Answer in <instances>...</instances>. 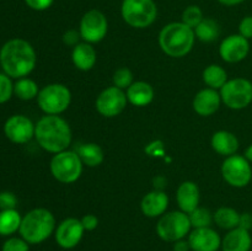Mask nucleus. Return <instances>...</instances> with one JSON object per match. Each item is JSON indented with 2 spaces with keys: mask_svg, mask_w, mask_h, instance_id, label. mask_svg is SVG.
I'll return each instance as SVG.
<instances>
[{
  "mask_svg": "<svg viewBox=\"0 0 252 251\" xmlns=\"http://www.w3.org/2000/svg\"><path fill=\"white\" fill-rule=\"evenodd\" d=\"M36 62V51L26 39H9L0 48V66L10 78H26L34 69Z\"/></svg>",
  "mask_w": 252,
  "mask_h": 251,
  "instance_id": "obj_1",
  "label": "nucleus"
},
{
  "mask_svg": "<svg viewBox=\"0 0 252 251\" xmlns=\"http://www.w3.org/2000/svg\"><path fill=\"white\" fill-rule=\"evenodd\" d=\"M34 138L42 149L58 154L68 149L71 143V129L64 118L47 115L36 123Z\"/></svg>",
  "mask_w": 252,
  "mask_h": 251,
  "instance_id": "obj_2",
  "label": "nucleus"
},
{
  "mask_svg": "<svg viewBox=\"0 0 252 251\" xmlns=\"http://www.w3.org/2000/svg\"><path fill=\"white\" fill-rule=\"evenodd\" d=\"M194 30L184 22H171L162 27L159 44L162 52L172 58H181L191 52L194 44Z\"/></svg>",
  "mask_w": 252,
  "mask_h": 251,
  "instance_id": "obj_3",
  "label": "nucleus"
},
{
  "mask_svg": "<svg viewBox=\"0 0 252 251\" xmlns=\"http://www.w3.org/2000/svg\"><path fill=\"white\" fill-rule=\"evenodd\" d=\"M56 231V218L46 208H34L22 217L20 235L29 244H41Z\"/></svg>",
  "mask_w": 252,
  "mask_h": 251,
  "instance_id": "obj_4",
  "label": "nucleus"
},
{
  "mask_svg": "<svg viewBox=\"0 0 252 251\" xmlns=\"http://www.w3.org/2000/svg\"><path fill=\"white\" fill-rule=\"evenodd\" d=\"M121 14L130 27L145 29L157 20L158 7L154 0H123Z\"/></svg>",
  "mask_w": 252,
  "mask_h": 251,
  "instance_id": "obj_5",
  "label": "nucleus"
},
{
  "mask_svg": "<svg viewBox=\"0 0 252 251\" xmlns=\"http://www.w3.org/2000/svg\"><path fill=\"white\" fill-rule=\"evenodd\" d=\"M83 165L78 153L64 150L52 157L49 169L57 181L62 184H73L81 176Z\"/></svg>",
  "mask_w": 252,
  "mask_h": 251,
  "instance_id": "obj_6",
  "label": "nucleus"
},
{
  "mask_svg": "<svg viewBox=\"0 0 252 251\" xmlns=\"http://www.w3.org/2000/svg\"><path fill=\"white\" fill-rule=\"evenodd\" d=\"M191 228L189 214L182 211H176L162 214L157 224V233L161 240L175 243L189 235Z\"/></svg>",
  "mask_w": 252,
  "mask_h": 251,
  "instance_id": "obj_7",
  "label": "nucleus"
},
{
  "mask_svg": "<svg viewBox=\"0 0 252 251\" xmlns=\"http://www.w3.org/2000/svg\"><path fill=\"white\" fill-rule=\"evenodd\" d=\"M71 93L63 84H49L41 89L37 96L39 108L47 115L58 116L69 107Z\"/></svg>",
  "mask_w": 252,
  "mask_h": 251,
  "instance_id": "obj_8",
  "label": "nucleus"
},
{
  "mask_svg": "<svg viewBox=\"0 0 252 251\" xmlns=\"http://www.w3.org/2000/svg\"><path fill=\"white\" fill-rule=\"evenodd\" d=\"M221 101L231 110H243L252 102V83L245 78L228 80L220 89Z\"/></svg>",
  "mask_w": 252,
  "mask_h": 251,
  "instance_id": "obj_9",
  "label": "nucleus"
},
{
  "mask_svg": "<svg viewBox=\"0 0 252 251\" xmlns=\"http://www.w3.org/2000/svg\"><path fill=\"white\" fill-rule=\"evenodd\" d=\"M221 175L223 179L230 186L236 188H243L248 186L252 179V167L250 161L246 160L243 155H230L226 157L221 165Z\"/></svg>",
  "mask_w": 252,
  "mask_h": 251,
  "instance_id": "obj_10",
  "label": "nucleus"
},
{
  "mask_svg": "<svg viewBox=\"0 0 252 251\" xmlns=\"http://www.w3.org/2000/svg\"><path fill=\"white\" fill-rule=\"evenodd\" d=\"M108 22L105 15L100 10H89L80 20L79 33L88 43H97L102 41L107 34Z\"/></svg>",
  "mask_w": 252,
  "mask_h": 251,
  "instance_id": "obj_11",
  "label": "nucleus"
},
{
  "mask_svg": "<svg viewBox=\"0 0 252 251\" xmlns=\"http://www.w3.org/2000/svg\"><path fill=\"white\" fill-rule=\"evenodd\" d=\"M127 102V95L122 89L110 86L101 91V94L96 98V110L103 117L112 118L125 110Z\"/></svg>",
  "mask_w": 252,
  "mask_h": 251,
  "instance_id": "obj_12",
  "label": "nucleus"
},
{
  "mask_svg": "<svg viewBox=\"0 0 252 251\" xmlns=\"http://www.w3.org/2000/svg\"><path fill=\"white\" fill-rule=\"evenodd\" d=\"M33 125L29 117L24 115H14L6 120L4 125V133L10 142L15 144H25L34 137Z\"/></svg>",
  "mask_w": 252,
  "mask_h": 251,
  "instance_id": "obj_13",
  "label": "nucleus"
},
{
  "mask_svg": "<svg viewBox=\"0 0 252 251\" xmlns=\"http://www.w3.org/2000/svg\"><path fill=\"white\" fill-rule=\"evenodd\" d=\"M85 229H84L81 220L78 218H66L59 223L56 228L54 236L56 241L62 249H74L79 245L83 239Z\"/></svg>",
  "mask_w": 252,
  "mask_h": 251,
  "instance_id": "obj_14",
  "label": "nucleus"
},
{
  "mask_svg": "<svg viewBox=\"0 0 252 251\" xmlns=\"http://www.w3.org/2000/svg\"><path fill=\"white\" fill-rule=\"evenodd\" d=\"M250 52L249 39L241 34H230L221 41L219 54L226 63H239L248 57Z\"/></svg>",
  "mask_w": 252,
  "mask_h": 251,
  "instance_id": "obj_15",
  "label": "nucleus"
},
{
  "mask_svg": "<svg viewBox=\"0 0 252 251\" xmlns=\"http://www.w3.org/2000/svg\"><path fill=\"white\" fill-rule=\"evenodd\" d=\"M187 241L192 251H218L221 248V238L211 226L194 228Z\"/></svg>",
  "mask_w": 252,
  "mask_h": 251,
  "instance_id": "obj_16",
  "label": "nucleus"
},
{
  "mask_svg": "<svg viewBox=\"0 0 252 251\" xmlns=\"http://www.w3.org/2000/svg\"><path fill=\"white\" fill-rule=\"evenodd\" d=\"M220 93L211 88H207L197 93L193 98V110L199 116L208 117L216 113L220 107Z\"/></svg>",
  "mask_w": 252,
  "mask_h": 251,
  "instance_id": "obj_17",
  "label": "nucleus"
},
{
  "mask_svg": "<svg viewBox=\"0 0 252 251\" xmlns=\"http://www.w3.org/2000/svg\"><path fill=\"white\" fill-rule=\"evenodd\" d=\"M169 206V197L161 189H155L145 194L140 203V209L143 214L149 218H157L161 217L166 212Z\"/></svg>",
  "mask_w": 252,
  "mask_h": 251,
  "instance_id": "obj_18",
  "label": "nucleus"
},
{
  "mask_svg": "<svg viewBox=\"0 0 252 251\" xmlns=\"http://www.w3.org/2000/svg\"><path fill=\"white\" fill-rule=\"evenodd\" d=\"M252 246V238L250 231L246 229L234 228L228 230L221 239V250L223 251H250Z\"/></svg>",
  "mask_w": 252,
  "mask_h": 251,
  "instance_id": "obj_19",
  "label": "nucleus"
},
{
  "mask_svg": "<svg viewBox=\"0 0 252 251\" xmlns=\"http://www.w3.org/2000/svg\"><path fill=\"white\" fill-rule=\"evenodd\" d=\"M199 188L194 182L185 181L179 186L176 192L177 204L185 213L189 214L199 204Z\"/></svg>",
  "mask_w": 252,
  "mask_h": 251,
  "instance_id": "obj_20",
  "label": "nucleus"
},
{
  "mask_svg": "<svg viewBox=\"0 0 252 251\" xmlns=\"http://www.w3.org/2000/svg\"><path fill=\"white\" fill-rule=\"evenodd\" d=\"M128 102L137 107H144L154 100V89L149 83L135 81L127 89Z\"/></svg>",
  "mask_w": 252,
  "mask_h": 251,
  "instance_id": "obj_21",
  "label": "nucleus"
},
{
  "mask_svg": "<svg viewBox=\"0 0 252 251\" xmlns=\"http://www.w3.org/2000/svg\"><path fill=\"white\" fill-rule=\"evenodd\" d=\"M71 59L76 68L83 71H88L93 69L96 64L97 54H96L95 48L90 43L84 42V43H79L74 47Z\"/></svg>",
  "mask_w": 252,
  "mask_h": 251,
  "instance_id": "obj_22",
  "label": "nucleus"
},
{
  "mask_svg": "<svg viewBox=\"0 0 252 251\" xmlns=\"http://www.w3.org/2000/svg\"><path fill=\"white\" fill-rule=\"evenodd\" d=\"M211 144L218 154L225 155V157L234 155L239 149V139L234 133L228 132V130H218L214 133Z\"/></svg>",
  "mask_w": 252,
  "mask_h": 251,
  "instance_id": "obj_23",
  "label": "nucleus"
},
{
  "mask_svg": "<svg viewBox=\"0 0 252 251\" xmlns=\"http://www.w3.org/2000/svg\"><path fill=\"white\" fill-rule=\"evenodd\" d=\"M79 157L81 159L84 165L89 167H95L102 164L103 159H105V154H103L102 148L96 143H85V144L79 145L78 150Z\"/></svg>",
  "mask_w": 252,
  "mask_h": 251,
  "instance_id": "obj_24",
  "label": "nucleus"
},
{
  "mask_svg": "<svg viewBox=\"0 0 252 251\" xmlns=\"http://www.w3.org/2000/svg\"><path fill=\"white\" fill-rule=\"evenodd\" d=\"M22 217L16 209L0 211V235L10 236L20 230Z\"/></svg>",
  "mask_w": 252,
  "mask_h": 251,
  "instance_id": "obj_25",
  "label": "nucleus"
},
{
  "mask_svg": "<svg viewBox=\"0 0 252 251\" xmlns=\"http://www.w3.org/2000/svg\"><path fill=\"white\" fill-rule=\"evenodd\" d=\"M213 219L219 228L225 229V230H231V229L239 226L240 213L234 208H230V207H220L214 213Z\"/></svg>",
  "mask_w": 252,
  "mask_h": 251,
  "instance_id": "obj_26",
  "label": "nucleus"
},
{
  "mask_svg": "<svg viewBox=\"0 0 252 251\" xmlns=\"http://www.w3.org/2000/svg\"><path fill=\"white\" fill-rule=\"evenodd\" d=\"M203 81L211 89H221L228 81V74L225 69L217 64H211L203 70Z\"/></svg>",
  "mask_w": 252,
  "mask_h": 251,
  "instance_id": "obj_27",
  "label": "nucleus"
},
{
  "mask_svg": "<svg viewBox=\"0 0 252 251\" xmlns=\"http://www.w3.org/2000/svg\"><path fill=\"white\" fill-rule=\"evenodd\" d=\"M220 33L218 22L212 19H203L201 24L194 29V34L202 42H213Z\"/></svg>",
  "mask_w": 252,
  "mask_h": 251,
  "instance_id": "obj_28",
  "label": "nucleus"
},
{
  "mask_svg": "<svg viewBox=\"0 0 252 251\" xmlns=\"http://www.w3.org/2000/svg\"><path fill=\"white\" fill-rule=\"evenodd\" d=\"M39 93L36 81L30 78H21L14 84V94L20 100L29 101L37 97Z\"/></svg>",
  "mask_w": 252,
  "mask_h": 251,
  "instance_id": "obj_29",
  "label": "nucleus"
},
{
  "mask_svg": "<svg viewBox=\"0 0 252 251\" xmlns=\"http://www.w3.org/2000/svg\"><path fill=\"white\" fill-rule=\"evenodd\" d=\"M189 217L193 228H207V226H211L212 221L214 220L211 211L202 207H197L193 212L189 214Z\"/></svg>",
  "mask_w": 252,
  "mask_h": 251,
  "instance_id": "obj_30",
  "label": "nucleus"
},
{
  "mask_svg": "<svg viewBox=\"0 0 252 251\" xmlns=\"http://www.w3.org/2000/svg\"><path fill=\"white\" fill-rule=\"evenodd\" d=\"M203 19V12H202L201 7L197 5H189L182 12V22L193 30L201 24Z\"/></svg>",
  "mask_w": 252,
  "mask_h": 251,
  "instance_id": "obj_31",
  "label": "nucleus"
},
{
  "mask_svg": "<svg viewBox=\"0 0 252 251\" xmlns=\"http://www.w3.org/2000/svg\"><path fill=\"white\" fill-rule=\"evenodd\" d=\"M113 86L118 89H128L133 84V74L128 68H120L113 74Z\"/></svg>",
  "mask_w": 252,
  "mask_h": 251,
  "instance_id": "obj_32",
  "label": "nucleus"
},
{
  "mask_svg": "<svg viewBox=\"0 0 252 251\" xmlns=\"http://www.w3.org/2000/svg\"><path fill=\"white\" fill-rule=\"evenodd\" d=\"M14 94V84L11 78L5 73H0V103H5Z\"/></svg>",
  "mask_w": 252,
  "mask_h": 251,
  "instance_id": "obj_33",
  "label": "nucleus"
},
{
  "mask_svg": "<svg viewBox=\"0 0 252 251\" xmlns=\"http://www.w3.org/2000/svg\"><path fill=\"white\" fill-rule=\"evenodd\" d=\"M1 251H30V244L25 239L11 236L4 241Z\"/></svg>",
  "mask_w": 252,
  "mask_h": 251,
  "instance_id": "obj_34",
  "label": "nucleus"
},
{
  "mask_svg": "<svg viewBox=\"0 0 252 251\" xmlns=\"http://www.w3.org/2000/svg\"><path fill=\"white\" fill-rule=\"evenodd\" d=\"M16 204L17 198L12 192H0V211H4V209H15L16 208Z\"/></svg>",
  "mask_w": 252,
  "mask_h": 251,
  "instance_id": "obj_35",
  "label": "nucleus"
},
{
  "mask_svg": "<svg viewBox=\"0 0 252 251\" xmlns=\"http://www.w3.org/2000/svg\"><path fill=\"white\" fill-rule=\"evenodd\" d=\"M239 34L246 39L252 38V16H245L239 24Z\"/></svg>",
  "mask_w": 252,
  "mask_h": 251,
  "instance_id": "obj_36",
  "label": "nucleus"
},
{
  "mask_svg": "<svg viewBox=\"0 0 252 251\" xmlns=\"http://www.w3.org/2000/svg\"><path fill=\"white\" fill-rule=\"evenodd\" d=\"M53 1L54 0H25L27 6L31 7L32 10H36V11L47 10L48 7L52 6Z\"/></svg>",
  "mask_w": 252,
  "mask_h": 251,
  "instance_id": "obj_37",
  "label": "nucleus"
},
{
  "mask_svg": "<svg viewBox=\"0 0 252 251\" xmlns=\"http://www.w3.org/2000/svg\"><path fill=\"white\" fill-rule=\"evenodd\" d=\"M80 220L84 229H85V231L95 230L98 225V218L96 216H94V214H86V216H84Z\"/></svg>",
  "mask_w": 252,
  "mask_h": 251,
  "instance_id": "obj_38",
  "label": "nucleus"
},
{
  "mask_svg": "<svg viewBox=\"0 0 252 251\" xmlns=\"http://www.w3.org/2000/svg\"><path fill=\"white\" fill-rule=\"evenodd\" d=\"M145 152L152 157H157V155L161 157V155H164V143L160 142V140H155L145 148Z\"/></svg>",
  "mask_w": 252,
  "mask_h": 251,
  "instance_id": "obj_39",
  "label": "nucleus"
},
{
  "mask_svg": "<svg viewBox=\"0 0 252 251\" xmlns=\"http://www.w3.org/2000/svg\"><path fill=\"white\" fill-rule=\"evenodd\" d=\"M79 38H80V33L75 30H69L65 33L63 34V42L66 44V46L75 47L76 44H79Z\"/></svg>",
  "mask_w": 252,
  "mask_h": 251,
  "instance_id": "obj_40",
  "label": "nucleus"
},
{
  "mask_svg": "<svg viewBox=\"0 0 252 251\" xmlns=\"http://www.w3.org/2000/svg\"><path fill=\"white\" fill-rule=\"evenodd\" d=\"M239 226L250 231V229L252 228V214L251 213L240 214V221H239Z\"/></svg>",
  "mask_w": 252,
  "mask_h": 251,
  "instance_id": "obj_41",
  "label": "nucleus"
},
{
  "mask_svg": "<svg viewBox=\"0 0 252 251\" xmlns=\"http://www.w3.org/2000/svg\"><path fill=\"white\" fill-rule=\"evenodd\" d=\"M191 248H189V241H185L184 239L179 241H175L174 243V251H189Z\"/></svg>",
  "mask_w": 252,
  "mask_h": 251,
  "instance_id": "obj_42",
  "label": "nucleus"
},
{
  "mask_svg": "<svg viewBox=\"0 0 252 251\" xmlns=\"http://www.w3.org/2000/svg\"><path fill=\"white\" fill-rule=\"evenodd\" d=\"M221 5H225V6H235V5L241 4L245 0H218Z\"/></svg>",
  "mask_w": 252,
  "mask_h": 251,
  "instance_id": "obj_43",
  "label": "nucleus"
},
{
  "mask_svg": "<svg viewBox=\"0 0 252 251\" xmlns=\"http://www.w3.org/2000/svg\"><path fill=\"white\" fill-rule=\"evenodd\" d=\"M244 157H246V160H248V161L252 162V144H250L248 148H246Z\"/></svg>",
  "mask_w": 252,
  "mask_h": 251,
  "instance_id": "obj_44",
  "label": "nucleus"
}]
</instances>
